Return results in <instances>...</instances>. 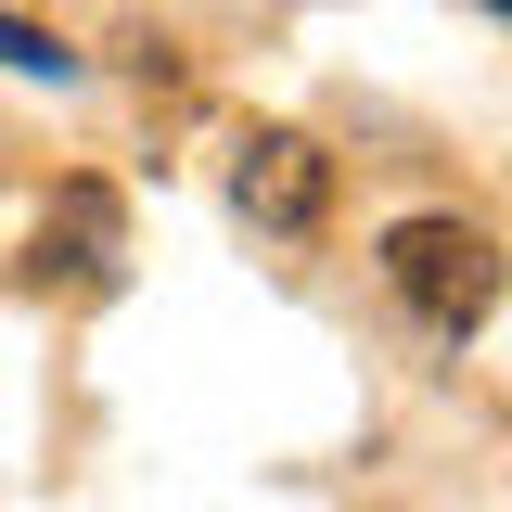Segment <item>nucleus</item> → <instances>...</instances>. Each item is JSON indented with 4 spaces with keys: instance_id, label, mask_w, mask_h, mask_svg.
<instances>
[{
    "instance_id": "f257e3e1",
    "label": "nucleus",
    "mask_w": 512,
    "mask_h": 512,
    "mask_svg": "<svg viewBox=\"0 0 512 512\" xmlns=\"http://www.w3.org/2000/svg\"><path fill=\"white\" fill-rule=\"evenodd\" d=\"M384 282L436 320V333H474V320L500 308V244L474 218H397L384 231Z\"/></svg>"
},
{
    "instance_id": "f03ea898",
    "label": "nucleus",
    "mask_w": 512,
    "mask_h": 512,
    "mask_svg": "<svg viewBox=\"0 0 512 512\" xmlns=\"http://www.w3.org/2000/svg\"><path fill=\"white\" fill-rule=\"evenodd\" d=\"M320 192H333V167H320V141H295V128H256L244 167H231V205H244L256 231H320Z\"/></svg>"
},
{
    "instance_id": "7ed1b4c3",
    "label": "nucleus",
    "mask_w": 512,
    "mask_h": 512,
    "mask_svg": "<svg viewBox=\"0 0 512 512\" xmlns=\"http://www.w3.org/2000/svg\"><path fill=\"white\" fill-rule=\"evenodd\" d=\"M0 64H13V77H64L77 52H64V39H39V26H13V13H0Z\"/></svg>"
},
{
    "instance_id": "20e7f679",
    "label": "nucleus",
    "mask_w": 512,
    "mask_h": 512,
    "mask_svg": "<svg viewBox=\"0 0 512 512\" xmlns=\"http://www.w3.org/2000/svg\"><path fill=\"white\" fill-rule=\"evenodd\" d=\"M487 13H512V0H487Z\"/></svg>"
}]
</instances>
